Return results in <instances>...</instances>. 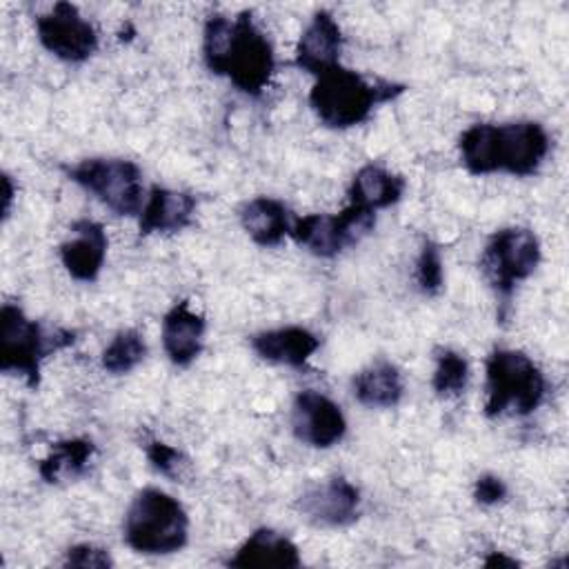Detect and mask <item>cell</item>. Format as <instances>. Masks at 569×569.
<instances>
[{"label": "cell", "instance_id": "d6986e66", "mask_svg": "<svg viewBox=\"0 0 569 569\" xmlns=\"http://www.w3.org/2000/svg\"><path fill=\"white\" fill-rule=\"evenodd\" d=\"M353 398L371 409H389L396 407L405 393L402 376L396 365L387 360L371 362L360 369L351 380Z\"/></svg>", "mask_w": 569, "mask_h": 569}, {"label": "cell", "instance_id": "603a6c76", "mask_svg": "<svg viewBox=\"0 0 569 569\" xmlns=\"http://www.w3.org/2000/svg\"><path fill=\"white\" fill-rule=\"evenodd\" d=\"M147 356L144 338L136 329H124L113 336V340L102 351V367L109 373H129L136 369Z\"/></svg>", "mask_w": 569, "mask_h": 569}, {"label": "cell", "instance_id": "5bb4252c", "mask_svg": "<svg viewBox=\"0 0 569 569\" xmlns=\"http://www.w3.org/2000/svg\"><path fill=\"white\" fill-rule=\"evenodd\" d=\"M340 51H342V33L338 22L329 11H316L298 40L293 64L318 78L327 69L340 64L338 62Z\"/></svg>", "mask_w": 569, "mask_h": 569}, {"label": "cell", "instance_id": "5b68a950", "mask_svg": "<svg viewBox=\"0 0 569 569\" xmlns=\"http://www.w3.org/2000/svg\"><path fill=\"white\" fill-rule=\"evenodd\" d=\"M547 382L538 365L518 349H493L487 358V400L489 418L511 411L529 416L545 400Z\"/></svg>", "mask_w": 569, "mask_h": 569}, {"label": "cell", "instance_id": "e0dca14e", "mask_svg": "<svg viewBox=\"0 0 569 569\" xmlns=\"http://www.w3.org/2000/svg\"><path fill=\"white\" fill-rule=\"evenodd\" d=\"M229 567H260V569H293L300 567L298 547L280 531L260 527L256 529L229 558Z\"/></svg>", "mask_w": 569, "mask_h": 569}, {"label": "cell", "instance_id": "44dd1931", "mask_svg": "<svg viewBox=\"0 0 569 569\" xmlns=\"http://www.w3.org/2000/svg\"><path fill=\"white\" fill-rule=\"evenodd\" d=\"M405 193V178L396 176L378 164H365L356 171L349 187V202L376 213L396 204Z\"/></svg>", "mask_w": 569, "mask_h": 569}, {"label": "cell", "instance_id": "2e32d148", "mask_svg": "<svg viewBox=\"0 0 569 569\" xmlns=\"http://www.w3.org/2000/svg\"><path fill=\"white\" fill-rule=\"evenodd\" d=\"M318 347L320 338L305 327H280L251 336V349L258 358L293 369H302Z\"/></svg>", "mask_w": 569, "mask_h": 569}, {"label": "cell", "instance_id": "6da1fadb", "mask_svg": "<svg viewBox=\"0 0 569 569\" xmlns=\"http://www.w3.org/2000/svg\"><path fill=\"white\" fill-rule=\"evenodd\" d=\"M202 56L211 73L224 76L247 96H260L273 73V49L256 27L251 11L236 18L209 16L202 33Z\"/></svg>", "mask_w": 569, "mask_h": 569}, {"label": "cell", "instance_id": "7c38bea8", "mask_svg": "<svg viewBox=\"0 0 569 569\" xmlns=\"http://www.w3.org/2000/svg\"><path fill=\"white\" fill-rule=\"evenodd\" d=\"M298 511L318 527H345L360 513V491L342 476L309 485L298 498Z\"/></svg>", "mask_w": 569, "mask_h": 569}, {"label": "cell", "instance_id": "ba28073f", "mask_svg": "<svg viewBox=\"0 0 569 569\" xmlns=\"http://www.w3.org/2000/svg\"><path fill=\"white\" fill-rule=\"evenodd\" d=\"M538 262L540 242L536 233L525 227H507L496 231L480 256V269L505 305L511 298L516 282L529 278Z\"/></svg>", "mask_w": 569, "mask_h": 569}, {"label": "cell", "instance_id": "7402d4cb", "mask_svg": "<svg viewBox=\"0 0 569 569\" xmlns=\"http://www.w3.org/2000/svg\"><path fill=\"white\" fill-rule=\"evenodd\" d=\"M93 451L96 445L87 438L58 440L53 442L49 456L38 465V473L49 485L73 480L87 471Z\"/></svg>", "mask_w": 569, "mask_h": 569}, {"label": "cell", "instance_id": "277c9868", "mask_svg": "<svg viewBox=\"0 0 569 569\" xmlns=\"http://www.w3.org/2000/svg\"><path fill=\"white\" fill-rule=\"evenodd\" d=\"M122 536L136 553H173L189 540V516L173 496L147 487L131 500L124 513Z\"/></svg>", "mask_w": 569, "mask_h": 569}, {"label": "cell", "instance_id": "d4e9b609", "mask_svg": "<svg viewBox=\"0 0 569 569\" xmlns=\"http://www.w3.org/2000/svg\"><path fill=\"white\" fill-rule=\"evenodd\" d=\"M144 449H147V458H149L151 467L158 473L167 476L169 480H184L189 476L191 462L180 449H176L162 440H149Z\"/></svg>", "mask_w": 569, "mask_h": 569}, {"label": "cell", "instance_id": "4fadbf2b", "mask_svg": "<svg viewBox=\"0 0 569 569\" xmlns=\"http://www.w3.org/2000/svg\"><path fill=\"white\" fill-rule=\"evenodd\" d=\"M71 238L60 244V260L71 278L93 282L107 258V233L100 222L76 220L71 224Z\"/></svg>", "mask_w": 569, "mask_h": 569}, {"label": "cell", "instance_id": "83f0119b", "mask_svg": "<svg viewBox=\"0 0 569 569\" xmlns=\"http://www.w3.org/2000/svg\"><path fill=\"white\" fill-rule=\"evenodd\" d=\"M473 498H476V502H480L485 507L498 505L507 498V485L496 473H482V476H478V480L473 485Z\"/></svg>", "mask_w": 569, "mask_h": 569}, {"label": "cell", "instance_id": "30bf717a", "mask_svg": "<svg viewBox=\"0 0 569 569\" xmlns=\"http://www.w3.org/2000/svg\"><path fill=\"white\" fill-rule=\"evenodd\" d=\"M40 44L64 62H84L98 49V36L76 4L56 2L49 13L36 18Z\"/></svg>", "mask_w": 569, "mask_h": 569}, {"label": "cell", "instance_id": "ac0fdd59", "mask_svg": "<svg viewBox=\"0 0 569 569\" xmlns=\"http://www.w3.org/2000/svg\"><path fill=\"white\" fill-rule=\"evenodd\" d=\"M196 209V198L184 191H173L167 187H153L140 211V236L149 233H173L191 222Z\"/></svg>", "mask_w": 569, "mask_h": 569}, {"label": "cell", "instance_id": "cb8c5ba5", "mask_svg": "<svg viewBox=\"0 0 569 569\" xmlns=\"http://www.w3.org/2000/svg\"><path fill=\"white\" fill-rule=\"evenodd\" d=\"M469 380V365L465 356H460L453 349H438L436 351V371L431 378V387L438 396L449 398L465 391Z\"/></svg>", "mask_w": 569, "mask_h": 569}, {"label": "cell", "instance_id": "9a60e30c", "mask_svg": "<svg viewBox=\"0 0 569 569\" xmlns=\"http://www.w3.org/2000/svg\"><path fill=\"white\" fill-rule=\"evenodd\" d=\"M204 318L189 307V300L176 302L162 318V347L178 367H189L202 351Z\"/></svg>", "mask_w": 569, "mask_h": 569}, {"label": "cell", "instance_id": "8992f818", "mask_svg": "<svg viewBox=\"0 0 569 569\" xmlns=\"http://www.w3.org/2000/svg\"><path fill=\"white\" fill-rule=\"evenodd\" d=\"M73 342L71 331H44L18 305L0 309V371L20 373L31 389L40 382V362L47 353Z\"/></svg>", "mask_w": 569, "mask_h": 569}, {"label": "cell", "instance_id": "4316f807", "mask_svg": "<svg viewBox=\"0 0 569 569\" xmlns=\"http://www.w3.org/2000/svg\"><path fill=\"white\" fill-rule=\"evenodd\" d=\"M67 567H82V569H107L113 567L109 551L93 547V545H73L64 558Z\"/></svg>", "mask_w": 569, "mask_h": 569}, {"label": "cell", "instance_id": "52a82bcc", "mask_svg": "<svg viewBox=\"0 0 569 569\" xmlns=\"http://www.w3.org/2000/svg\"><path fill=\"white\" fill-rule=\"evenodd\" d=\"M67 176L118 216H136L142 211V176L131 160L87 158L67 167Z\"/></svg>", "mask_w": 569, "mask_h": 569}, {"label": "cell", "instance_id": "8fae6325", "mask_svg": "<svg viewBox=\"0 0 569 569\" xmlns=\"http://www.w3.org/2000/svg\"><path fill=\"white\" fill-rule=\"evenodd\" d=\"M293 436L316 449H329L345 438L347 420L342 409L325 393L305 389L291 407Z\"/></svg>", "mask_w": 569, "mask_h": 569}, {"label": "cell", "instance_id": "3957f363", "mask_svg": "<svg viewBox=\"0 0 569 569\" xmlns=\"http://www.w3.org/2000/svg\"><path fill=\"white\" fill-rule=\"evenodd\" d=\"M402 91L405 84L369 80L358 71L336 64L316 78L309 104L322 124L349 129L365 122L380 102L393 100Z\"/></svg>", "mask_w": 569, "mask_h": 569}, {"label": "cell", "instance_id": "f1b7e54d", "mask_svg": "<svg viewBox=\"0 0 569 569\" xmlns=\"http://www.w3.org/2000/svg\"><path fill=\"white\" fill-rule=\"evenodd\" d=\"M11 198H13V184L11 178L4 173L2 176V218H9V209H11Z\"/></svg>", "mask_w": 569, "mask_h": 569}, {"label": "cell", "instance_id": "484cf974", "mask_svg": "<svg viewBox=\"0 0 569 569\" xmlns=\"http://www.w3.org/2000/svg\"><path fill=\"white\" fill-rule=\"evenodd\" d=\"M442 280H445V273H442L440 249L431 240H425L420 256L416 260V284L422 293L436 296L442 289Z\"/></svg>", "mask_w": 569, "mask_h": 569}, {"label": "cell", "instance_id": "9c48e42d", "mask_svg": "<svg viewBox=\"0 0 569 569\" xmlns=\"http://www.w3.org/2000/svg\"><path fill=\"white\" fill-rule=\"evenodd\" d=\"M376 224V213L358 204H347L336 216L309 213L291 224L289 236L313 256L333 258L345 247L360 242Z\"/></svg>", "mask_w": 569, "mask_h": 569}, {"label": "cell", "instance_id": "ffe728a7", "mask_svg": "<svg viewBox=\"0 0 569 569\" xmlns=\"http://www.w3.org/2000/svg\"><path fill=\"white\" fill-rule=\"evenodd\" d=\"M238 216H240L242 229L251 236L253 242L262 247L278 244L291 231L289 211L276 198H267V196L251 198L240 207Z\"/></svg>", "mask_w": 569, "mask_h": 569}, {"label": "cell", "instance_id": "f546056e", "mask_svg": "<svg viewBox=\"0 0 569 569\" xmlns=\"http://www.w3.org/2000/svg\"><path fill=\"white\" fill-rule=\"evenodd\" d=\"M485 565H487V567H491V565H507V567H516L518 562H516V560H511V558H505V556H500V553H491V556L485 560Z\"/></svg>", "mask_w": 569, "mask_h": 569}, {"label": "cell", "instance_id": "7a4b0ae2", "mask_svg": "<svg viewBox=\"0 0 569 569\" xmlns=\"http://www.w3.org/2000/svg\"><path fill=\"white\" fill-rule=\"evenodd\" d=\"M460 160L473 176L511 173L531 176L549 153V136L540 122L518 120L502 124H473L460 140Z\"/></svg>", "mask_w": 569, "mask_h": 569}]
</instances>
